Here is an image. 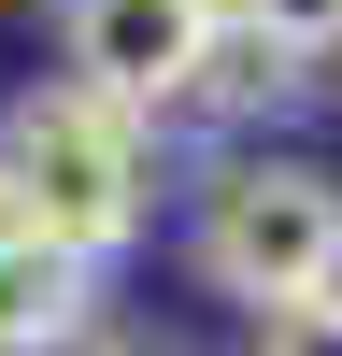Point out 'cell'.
Returning <instances> with one entry per match:
<instances>
[{"label":"cell","instance_id":"obj_8","mask_svg":"<svg viewBox=\"0 0 342 356\" xmlns=\"http://www.w3.org/2000/svg\"><path fill=\"white\" fill-rule=\"evenodd\" d=\"M114 356H171V342H114Z\"/></svg>","mask_w":342,"mask_h":356},{"label":"cell","instance_id":"obj_5","mask_svg":"<svg viewBox=\"0 0 342 356\" xmlns=\"http://www.w3.org/2000/svg\"><path fill=\"white\" fill-rule=\"evenodd\" d=\"M271 100H300V57H285L271 29L214 15V43H200V86H186V114H214V129H243V114H271Z\"/></svg>","mask_w":342,"mask_h":356},{"label":"cell","instance_id":"obj_1","mask_svg":"<svg viewBox=\"0 0 342 356\" xmlns=\"http://www.w3.org/2000/svg\"><path fill=\"white\" fill-rule=\"evenodd\" d=\"M0 214L43 228L57 257H129L142 214H157V129L114 100H86V86H28L15 114H0Z\"/></svg>","mask_w":342,"mask_h":356},{"label":"cell","instance_id":"obj_3","mask_svg":"<svg viewBox=\"0 0 342 356\" xmlns=\"http://www.w3.org/2000/svg\"><path fill=\"white\" fill-rule=\"evenodd\" d=\"M214 15L228 0H57V86H86V100L157 129V114H186Z\"/></svg>","mask_w":342,"mask_h":356},{"label":"cell","instance_id":"obj_4","mask_svg":"<svg viewBox=\"0 0 342 356\" xmlns=\"http://www.w3.org/2000/svg\"><path fill=\"white\" fill-rule=\"evenodd\" d=\"M86 314H100V271H86V257H57L43 228L0 214V356H57V342H86Z\"/></svg>","mask_w":342,"mask_h":356},{"label":"cell","instance_id":"obj_6","mask_svg":"<svg viewBox=\"0 0 342 356\" xmlns=\"http://www.w3.org/2000/svg\"><path fill=\"white\" fill-rule=\"evenodd\" d=\"M228 15H243V29H271L300 72H314V57H342V0H228Z\"/></svg>","mask_w":342,"mask_h":356},{"label":"cell","instance_id":"obj_2","mask_svg":"<svg viewBox=\"0 0 342 356\" xmlns=\"http://www.w3.org/2000/svg\"><path fill=\"white\" fill-rule=\"evenodd\" d=\"M186 243H200V285L243 300V314L328 300L342 285V171H314V157H214Z\"/></svg>","mask_w":342,"mask_h":356},{"label":"cell","instance_id":"obj_7","mask_svg":"<svg viewBox=\"0 0 342 356\" xmlns=\"http://www.w3.org/2000/svg\"><path fill=\"white\" fill-rule=\"evenodd\" d=\"M256 356H342V285H328V300H285V314H256Z\"/></svg>","mask_w":342,"mask_h":356}]
</instances>
